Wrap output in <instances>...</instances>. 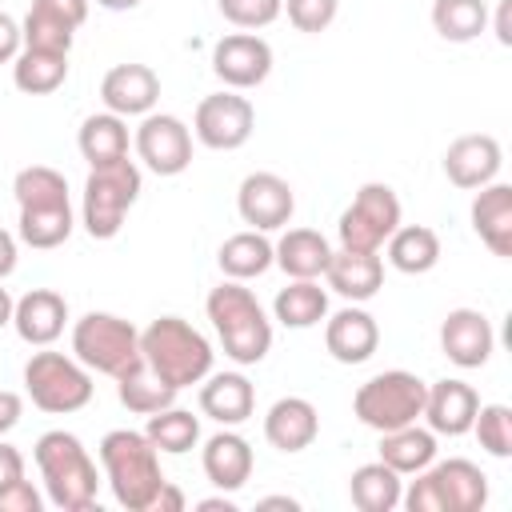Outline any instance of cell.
Returning <instances> with one entry per match:
<instances>
[{
	"mask_svg": "<svg viewBox=\"0 0 512 512\" xmlns=\"http://www.w3.org/2000/svg\"><path fill=\"white\" fill-rule=\"evenodd\" d=\"M40 492L28 484V480H16L0 492V512H40Z\"/></svg>",
	"mask_w": 512,
	"mask_h": 512,
	"instance_id": "43",
	"label": "cell"
},
{
	"mask_svg": "<svg viewBox=\"0 0 512 512\" xmlns=\"http://www.w3.org/2000/svg\"><path fill=\"white\" fill-rule=\"evenodd\" d=\"M284 12V0H220V16L236 28H268Z\"/></svg>",
	"mask_w": 512,
	"mask_h": 512,
	"instance_id": "41",
	"label": "cell"
},
{
	"mask_svg": "<svg viewBox=\"0 0 512 512\" xmlns=\"http://www.w3.org/2000/svg\"><path fill=\"white\" fill-rule=\"evenodd\" d=\"M472 232L488 244L492 256H512V184H484L472 200Z\"/></svg>",
	"mask_w": 512,
	"mask_h": 512,
	"instance_id": "25",
	"label": "cell"
},
{
	"mask_svg": "<svg viewBox=\"0 0 512 512\" xmlns=\"http://www.w3.org/2000/svg\"><path fill=\"white\" fill-rule=\"evenodd\" d=\"M16 480H24V456H20L12 444L0 440V492H4L8 484H16Z\"/></svg>",
	"mask_w": 512,
	"mask_h": 512,
	"instance_id": "47",
	"label": "cell"
},
{
	"mask_svg": "<svg viewBox=\"0 0 512 512\" xmlns=\"http://www.w3.org/2000/svg\"><path fill=\"white\" fill-rule=\"evenodd\" d=\"M272 312L284 328H316L328 316V292L316 280H292L288 288L276 292Z\"/></svg>",
	"mask_w": 512,
	"mask_h": 512,
	"instance_id": "34",
	"label": "cell"
},
{
	"mask_svg": "<svg viewBox=\"0 0 512 512\" xmlns=\"http://www.w3.org/2000/svg\"><path fill=\"white\" fill-rule=\"evenodd\" d=\"M380 460L400 476H416L420 468H428L436 460V432L416 428V424L380 432Z\"/></svg>",
	"mask_w": 512,
	"mask_h": 512,
	"instance_id": "29",
	"label": "cell"
},
{
	"mask_svg": "<svg viewBox=\"0 0 512 512\" xmlns=\"http://www.w3.org/2000/svg\"><path fill=\"white\" fill-rule=\"evenodd\" d=\"M20 48H24L20 24H16L8 12H0V64H12V60L20 56Z\"/></svg>",
	"mask_w": 512,
	"mask_h": 512,
	"instance_id": "45",
	"label": "cell"
},
{
	"mask_svg": "<svg viewBox=\"0 0 512 512\" xmlns=\"http://www.w3.org/2000/svg\"><path fill=\"white\" fill-rule=\"evenodd\" d=\"M64 324H68V300L52 288H32L12 308V328L32 348H48L64 332Z\"/></svg>",
	"mask_w": 512,
	"mask_h": 512,
	"instance_id": "20",
	"label": "cell"
},
{
	"mask_svg": "<svg viewBox=\"0 0 512 512\" xmlns=\"http://www.w3.org/2000/svg\"><path fill=\"white\" fill-rule=\"evenodd\" d=\"M400 504L408 512H480L488 504V476L464 456L432 460L400 492Z\"/></svg>",
	"mask_w": 512,
	"mask_h": 512,
	"instance_id": "5",
	"label": "cell"
},
{
	"mask_svg": "<svg viewBox=\"0 0 512 512\" xmlns=\"http://www.w3.org/2000/svg\"><path fill=\"white\" fill-rule=\"evenodd\" d=\"M324 280L336 296L360 304V300H372L384 284V260L380 252H356V248H332L328 256V268H324Z\"/></svg>",
	"mask_w": 512,
	"mask_h": 512,
	"instance_id": "21",
	"label": "cell"
},
{
	"mask_svg": "<svg viewBox=\"0 0 512 512\" xmlns=\"http://www.w3.org/2000/svg\"><path fill=\"white\" fill-rule=\"evenodd\" d=\"M500 164H504V152H500L496 136H488V132L456 136L444 152V176L464 192H476V188L492 184Z\"/></svg>",
	"mask_w": 512,
	"mask_h": 512,
	"instance_id": "15",
	"label": "cell"
},
{
	"mask_svg": "<svg viewBox=\"0 0 512 512\" xmlns=\"http://www.w3.org/2000/svg\"><path fill=\"white\" fill-rule=\"evenodd\" d=\"M140 356L144 364L164 380L172 384L176 392L180 388H192L200 384L208 372H212V344L204 340V332H196L188 320L180 316H160L152 320L144 332H140Z\"/></svg>",
	"mask_w": 512,
	"mask_h": 512,
	"instance_id": "4",
	"label": "cell"
},
{
	"mask_svg": "<svg viewBox=\"0 0 512 512\" xmlns=\"http://www.w3.org/2000/svg\"><path fill=\"white\" fill-rule=\"evenodd\" d=\"M12 192H16L20 212L24 208H60V204H68V180H64V172H56L48 164L20 168L16 180H12Z\"/></svg>",
	"mask_w": 512,
	"mask_h": 512,
	"instance_id": "36",
	"label": "cell"
},
{
	"mask_svg": "<svg viewBox=\"0 0 512 512\" xmlns=\"http://www.w3.org/2000/svg\"><path fill=\"white\" fill-rule=\"evenodd\" d=\"M260 508H288V512H296L300 504H296L292 496H264V500H260Z\"/></svg>",
	"mask_w": 512,
	"mask_h": 512,
	"instance_id": "52",
	"label": "cell"
},
{
	"mask_svg": "<svg viewBox=\"0 0 512 512\" xmlns=\"http://www.w3.org/2000/svg\"><path fill=\"white\" fill-rule=\"evenodd\" d=\"M432 28L448 44H468L488 28V8H484V0H436Z\"/></svg>",
	"mask_w": 512,
	"mask_h": 512,
	"instance_id": "37",
	"label": "cell"
},
{
	"mask_svg": "<svg viewBox=\"0 0 512 512\" xmlns=\"http://www.w3.org/2000/svg\"><path fill=\"white\" fill-rule=\"evenodd\" d=\"M204 312L216 328V340L232 364H260L272 348V320L264 316L260 300L244 288V280H224L208 292Z\"/></svg>",
	"mask_w": 512,
	"mask_h": 512,
	"instance_id": "1",
	"label": "cell"
},
{
	"mask_svg": "<svg viewBox=\"0 0 512 512\" xmlns=\"http://www.w3.org/2000/svg\"><path fill=\"white\" fill-rule=\"evenodd\" d=\"M200 464H204V476L220 488V492H240L248 480H252V444L232 432V428H220L216 436L204 440V452H200Z\"/></svg>",
	"mask_w": 512,
	"mask_h": 512,
	"instance_id": "22",
	"label": "cell"
},
{
	"mask_svg": "<svg viewBox=\"0 0 512 512\" xmlns=\"http://www.w3.org/2000/svg\"><path fill=\"white\" fill-rule=\"evenodd\" d=\"M216 260H220V272H224L228 280L264 276V272L272 268V240H268L264 232H256V228L236 232V236H228V240L220 244Z\"/></svg>",
	"mask_w": 512,
	"mask_h": 512,
	"instance_id": "32",
	"label": "cell"
},
{
	"mask_svg": "<svg viewBox=\"0 0 512 512\" xmlns=\"http://www.w3.org/2000/svg\"><path fill=\"white\" fill-rule=\"evenodd\" d=\"M76 144H80V156L92 168L116 164V160L128 156V124L116 112H92V116H84Z\"/></svg>",
	"mask_w": 512,
	"mask_h": 512,
	"instance_id": "28",
	"label": "cell"
},
{
	"mask_svg": "<svg viewBox=\"0 0 512 512\" xmlns=\"http://www.w3.org/2000/svg\"><path fill=\"white\" fill-rule=\"evenodd\" d=\"M196 508H200V512H220V508H224V512H236V504H232L228 496H208V500H200Z\"/></svg>",
	"mask_w": 512,
	"mask_h": 512,
	"instance_id": "51",
	"label": "cell"
},
{
	"mask_svg": "<svg viewBox=\"0 0 512 512\" xmlns=\"http://www.w3.org/2000/svg\"><path fill=\"white\" fill-rule=\"evenodd\" d=\"M400 224V200L388 184L380 180H368L356 188L352 204L340 212L336 220V236H340V248H356V252H380L384 240L396 232Z\"/></svg>",
	"mask_w": 512,
	"mask_h": 512,
	"instance_id": "10",
	"label": "cell"
},
{
	"mask_svg": "<svg viewBox=\"0 0 512 512\" xmlns=\"http://www.w3.org/2000/svg\"><path fill=\"white\" fill-rule=\"evenodd\" d=\"M72 356L100 376H124L140 364V332L116 312H88L72 324Z\"/></svg>",
	"mask_w": 512,
	"mask_h": 512,
	"instance_id": "6",
	"label": "cell"
},
{
	"mask_svg": "<svg viewBox=\"0 0 512 512\" xmlns=\"http://www.w3.org/2000/svg\"><path fill=\"white\" fill-rule=\"evenodd\" d=\"M256 388L244 372H208L200 384V412L216 420L220 428H236L252 416Z\"/></svg>",
	"mask_w": 512,
	"mask_h": 512,
	"instance_id": "23",
	"label": "cell"
},
{
	"mask_svg": "<svg viewBox=\"0 0 512 512\" xmlns=\"http://www.w3.org/2000/svg\"><path fill=\"white\" fill-rule=\"evenodd\" d=\"M144 436L152 440V448H156V452L184 456L188 448H196V444H200V420H196L188 408L168 404V408H160V412H152V416H148Z\"/></svg>",
	"mask_w": 512,
	"mask_h": 512,
	"instance_id": "35",
	"label": "cell"
},
{
	"mask_svg": "<svg viewBox=\"0 0 512 512\" xmlns=\"http://www.w3.org/2000/svg\"><path fill=\"white\" fill-rule=\"evenodd\" d=\"M12 308H16V300L8 296V288H0V328L12 324Z\"/></svg>",
	"mask_w": 512,
	"mask_h": 512,
	"instance_id": "53",
	"label": "cell"
},
{
	"mask_svg": "<svg viewBox=\"0 0 512 512\" xmlns=\"http://www.w3.org/2000/svg\"><path fill=\"white\" fill-rule=\"evenodd\" d=\"M100 8H108V12H132L140 0H96Z\"/></svg>",
	"mask_w": 512,
	"mask_h": 512,
	"instance_id": "54",
	"label": "cell"
},
{
	"mask_svg": "<svg viewBox=\"0 0 512 512\" xmlns=\"http://www.w3.org/2000/svg\"><path fill=\"white\" fill-rule=\"evenodd\" d=\"M400 492H404V480L384 460L360 464L352 472V480H348V496H352V504L360 512H392L400 504Z\"/></svg>",
	"mask_w": 512,
	"mask_h": 512,
	"instance_id": "31",
	"label": "cell"
},
{
	"mask_svg": "<svg viewBox=\"0 0 512 512\" xmlns=\"http://www.w3.org/2000/svg\"><path fill=\"white\" fill-rule=\"evenodd\" d=\"M476 408H480L476 388L464 384V380L444 376V380L428 384V392H424V412H420V416L428 420V428H432L436 436H464V432H472Z\"/></svg>",
	"mask_w": 512,
	"mask_h": 512,
	"instance_id": "19",
	"label": "cell"
},
{
	"mask_svg": "<svg viewBox=\"0 0 512 512\" xmlns=\"http://www.w3.org/2000/svg\"><path fill=\"white\" fill-rule=\"evenodd\" d=\"M212 72L228 84V88H256L268 80L272 72V48L264 36L256 32H232V36H220L216 48H212Z\"/></svg>",
	"mask_w": 512,
	"mask_h": 512,
	"instance_id": "14",
	"label": "cell"
},
{
	"mask_svg": "<svg viewBox=\"0 0 512 512\" xmlns=\"http://www.w3.org/2000/svg\"><path fill=\"white\" fill-rule=\"evenodd\" d=\"M24 416V400L12 388H0V436H8Z\"/></svg>",
	"mask_w": 512,
	"mask_h": 512,
	"instance_id": "46",
	"label": "cell"
},
{
	"mask_svg": "<svg viewBox=\"0 0 512 512\" xmlns=\"http://www.w3.org/2000/svg\"><path fill=\"white\" fill-rule=\"evenodd\" d=\"M68 80V52H44V48H20L12 60V84L24 96H48Z\"/></svg>",
	"mask_w": 512,
	"mask_h": 512,
	"instance_id": "30",
	"label": "cell"
},
{
	"mask_svg": "<svg viewBox=\"0 0 512 512\" xmlns=\"http://www.w3.org/2000/svg\"><path fill=\"white\" fill-rule=\"evenodd\" d=\"M324 348L340 364H364V360H372L376 348H380V324H376V316L364 312V308H356V304L324 316Z\"/></svg>",
	"mask_w": 512,
	"mask_h": 512,
	"instance_id": "18",
	"label": "cell"
},
{
	"mask_svg": "<svg viewBox=\"0 0 512 512\" xmlns=\"http://www.w3.org/2000/svg\"><path fill=\"white\" fill-rule=\"evenodd\" d=\"M36 468L48 492V504H56L60 512H88L96 504V460L88 456V448L80 444V436L52 428L36 440Z\"/></svg>",
	"mask_w": 512,
	"mask_h": 512,
	"instance_id": "2",
	"label": "cell"
},
{
	"mask_svg": "<svg viewBox=\"0 0 512 512\" xmlns=\"http://www.w3.org/2000/svg\"><path fill=\"white\" fill-rule=\"evenodd\" d=\"M328 256H332V244L316 228H288L272 244V264H280L284 276L292 280H320L328 268Z\"/></svg>",
	"mask_w": 512,
	"mask_h": 512,
	"instance_id": "26",
	"label": "cell"
},
{
	"mask_svg": "<svg viewBox=\"0 0 512 512\" xmlns=\"http://www.w3.org/2000/svg\"><path fill=\"white\" fill-rule=\"evenodd\" d=\"M492 32H496V40H500L504 48L512 44V0H500V4H496V28H492Z\"/></svg>",
	"mask_w": 512,
	"mask_h": 512,
	"instance_id": "50",
	"label": "cell"
},
{
	"mask_svg": "<svg viewBox=\"0 0 512 512\" xmlns=\"http://www.w3.org/2000/svg\"><path fill=\"white\" fill-rule=\"evenodd\" d=\"M116 396H120V404H124L128 412H136V416H152V412L176 404V388L164 384V380L144 364V356H140V364H132L124 376H116Z\"/></svg>",
	"mask_w": 512,
	"mask_h": 512,
	"instance_id": "33",
	"label": "cell"
},
{
	"mask_svg": "<svg viewBox=\"0 0 512 512\" xmlns=\"http://www.w3.org/2000/svg\"><path fill=\"white\" fill-rule=\"evenodd\" d=\"M100 100L116 116H148L160 100V76L148 64H116L100 80Z\"/></svg>",
	"mask_w": 512,
	"mask_h": 512,
	"instance_id": "17",
	"label": "cell"
},
{
	"mask_svg": "<svg viewBox=\"0 0 512 512\" xmlns=\"http://www.w3.org/2000/svg\"><path fill=\"white\" fill-rule=\"evenodd\" d=\"M32 8H40V12H48L72 28H80L88 20V0H32Z\"/></svg>",
	"mask_w": 512,
	"mask_h": 512,
	"instance_id": "44",
	"label": "cell"
},
{
	"mask_svg": "<svg viewBox=\"0 0 512 512\" xmlns=\"http://www.w3.org/2000/svg\"><path fill=\"white\" fill-rule=\"evenodd\" d=\"M424 392H428V384L416 372L392 368V372H380V376H372V380H364L356 388L352 412H356V420L364 428L392 432V428H404V424H416L420 420Z\"/></svg>",
	"mask_w": 512,
	"mask_h": 512,
	"instance_id": "7",
	"label": "cell"
},
{
	"mask_svg": "<svg viewBox=\"0 0 512 512\" xmlns=\"http://www.w3.org/2000/svg\"><path fill=\"white\" fill-rule=\"evenodd\" d=\"M388 264L404 276H424L440 264V236L428 224H396V232L384 240Z\"/></svg>",
	"mask_w": 512,
	"mask_h": 512,
	"instance_id": "27",
	"label": "cell"
},
{
	"mask_svg": "<svg viewBox=\"0 0 512 512\" xmlns=\"http://www.w3.org/2000/svg\"><path fill=\"white\" fill-rule=\"evenodd\" d=\"M472 432L488 456H496V460L512 456V408L508 404H480Z\"/></svg>",
	"mask_w": 512,
	"mask_h": 512,
	"instance_id": "39",
	"label": "cell"
},
{
	"mask_svg": "<svg viewBox=\"0 0 512 512\" xmlns=\"http://www.w3.org/2000/svg\"><path fill=\"white\" fill-rule=\"evenodd\" d=\"M20 36H24V48H44V52H72V36L76 28L40 12V8H28L24 24H20Z\"/></svg>",
	"mask_w": 512,
	"mask_h": 512,
	"instance_id": "40",
	"label": "cell"
},
{
	"mask_svg": "<svg viewBox=\"0 0 512 512\" xmlns=\"http://www.w3.org/2000/svg\"><path fill=\"white\" fill-rule=\"evenodd\" d=\"M72 236V204L60 208H24L20 212V240L28 248H60Z\"/></svg>",
	"mask_w": 512,
	"mask_h": 512,
	"instance_id": "38",
	"label": "cell"
},
{
	"mask_svg": "<svg viewBox=\"0 0 512 512\" xmlns=\"http://www.w3.org/2000/svg\"><path fill=\"white\" fill-rule=\"evenodd\" d=\"M24 388L32 396V404L40 412H52V416H64V412H80L96 384H92V372L76 360V356H64V352H32L28 364H24Z\"/></svg>",
	"mask_w": 512,
	"mask_h": 512,
	"instance_id": "9",
	"label": "cell"
},
{
	"mask_svg": "<svg viewBox=\"0 0 512 512\" xmlns=\"http://www.w3.org/2000/svg\"><path fill=\"white\" fill-rule=\"evenodd\" d=\"M140 168L124 156L116 164L92 168L84 180V232L92 240H112L124 228L128 208L140 200Z\"/></svg>",
	"mask_w": 512,
	"mask_h": 512,
	"instance_id": "8",
	"label": "cell"
},
{
	"mask_svg": "<svg viewBox=\"0 0 512 512\" xmlns=\"http://www.w3.org/2000/svg\"><path fill=\"white\" fill-rule=\"evenodd\" d=\"M236 212L248 228L256 232H276L292 220L296 212V196L292 184L276 172H248L236 188Z\"/></svg>",
	"mask_w": 512,
	"mask_h": 512,
	"instance_id": "13",
	"label": "cell"
},
{
	"mask_svg": "<svg viewBox=\"0 0 512 512\" xmlns=\"http://www.w3.org/2000/svg\"><path fill=\"white\" fill-rule=\"evenodd\" d=\"M136 156L156 176H180L192 164V132L172 112H148L136 128Z\"/></svg>",
	"mask_w": 512,
	"mask_h": 512,
	"instance_id": "12",
	"label": "cell"
},
{
	"mask_svg": "<svg viewBox=\"0 0 512 512\" xmlns=\"http://www.w3.org/2000/svg\"><path fill=\"white\" fill-rule=\"evenodd\" d=\"M440 348L456 368H484L496 348V332L480 308H452L440 324Z\"/></svg>",
	"mask_w": 512,
	"mask_h": 512,
	"instance_id": "16",
	"label": "cell"
},
{
	"mask_svg": "<svg viewBox=\"0 0 512 512\" xmlns=\"http://www.w3.org/2000/svg\"><path fill=\"white\" fill-rule=\"evenodd\" d=\"M256 128V108L236 96V92H212L196 104V116H192V132L204 148L212 152H236L248 144Z\"/></svg>",
	"mask_w": 512,
	"mask_h": 512,
	"instance_id": "11",
	"label": "cell"
},
{
	"mask_svg": "<svg viewBox=\"0 0 512 512\" xmlns=\"http://www.w3.org/2000/svg\"><path fill=\"white\" fill-rule=\"evenodd\" d=\"M148 512H184V492H180L172 480H164L160 492L152 496V508H148Z\"/></svg>",
	"mask_w": 512,
	"mask_h": 512,
	"instance_id": "48",
	"label": "cell"
},
{
	"mask_svg": "<svg viewBox=\"0 0 512 512\" xmlns=\"http://www.w3.org/2000/svg\"><path fill=\"white\" fill-rule=\"evenodd\" d=\"M100 464H104V480L120 508H128V512L152 508V496L160 492L164 472H160V452L152 448V440L144 432L112 428L100 440Z\"/></svg>",
	"mask_w": 512,
	"mask_h": 512,
	"instance_id": "3",
	"label": "cell"
},
{
	"mask_svg": "<svg viewBox=\"0 0 512 512\" xmlns=\"http://www.w3.org/2000/svg\"><path fill=\"white\" fill-rule=\"evenodd\" d=\"M12 272H16V236L0 228V280H8Z\"/></svg>",
	"mask_w": 512,
	"mask_h": 512,
	"instance_id": "49",
	"label": "cell"
},
{
	"mask_svg": "<svg viewBox=\"0 0 512 512\" xmlns=\"http://www.w3.org/2000/svg\"><path fill=\"white\" fill-rule=\"evenodd\" d=\"M340 0H284V12L296 32H324L336 20Z\"/></svg>",
	"mask_w": 512,
	"mask_h": 512,
	"instance_id": "42",
	"label": "cell"
},
{
	"mask_svg": "<svg viewBox=\"0 0 512 512\" xmlns=\"http://www.w3.org/2000/svg\"><path fill=\"white\" fill-rule=\"evenodd\" d=\"M320 436V412L304 396H280L264 416V440L280 452H304Z\"/></svg>",
	"mask_w": 512,
	"mask_h": 512,
	"instance_id": "24",
	"label": "cell"
}]
</instances>
